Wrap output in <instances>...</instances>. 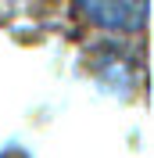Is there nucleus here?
<instances>
[{"mask_svg":"<svg viewBox=\"0 0 154 158\" xmlns=\"http://www.w3.org/2000/svg\"><path fill=\"white\" fill-rule=\"evenodd\" d=\"M79 11L100 29L136 32L147 22V0H75Z\"/></svg>","mask_w":154,"mask_h":158,"instance_id":"f257e3e1","label":"nucleus"}]
</instances>
